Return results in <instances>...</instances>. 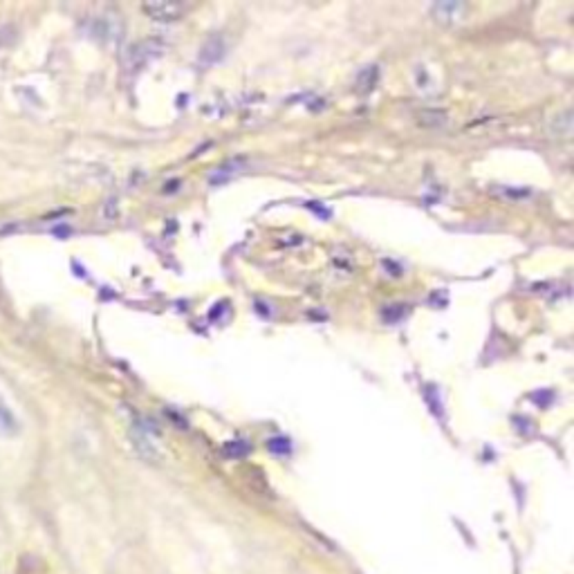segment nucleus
Returning <instances> with one entry per match:
<instances>
[{"label": "nucleus", "instance_id": "9", "mask_svg": "<svg viewBox=\"0 0 574 574\" xmlns=\"http://www.w3.org/2000/svg\"><path fill=\"white\" fill-rule=\"evenodd\" d=\"M420 124H422V126H427V128H440V126L446 124V114H444V112H438V110L424 112L422 117H420Z\"/></svg>", "mask_w": 574, "mask_h": 574}, {"label": "nucleus", "instance_id": "7", "mask_svg": "<svg viewBox=\"0 0 574 574\" xmlns=\"http://www.w3.org/2000/svg\"><path fill=\"white\" fill-rule=\"evenodd\" d=\"M18 433V420L14 418L11 408H7L0 401V435H16Z\"/></svg>", "mask_w": 574, "mask_h": 574}, {"label": "nucleus", "instance_id": "10", "mask_svg": "<svg viewBox=\"0 0 574 574\" xmlns=\"http://www.w3.org/2000/svg\"><path fill=\"white\" fill-rule=\"evenodd\" d=\"M269 446H272L274 451L283 453V451H287V449H290V442H285V440H272V442H269Z\"/></svg>", "mask_w": 574, "mask_h": 574}, {"label": "nucleus", "instance_id": "5", "mask_svg": "<svg viewBox=\"0 0 574 574\" xmlns=\"http://www.w3.org/2000/svg\"><path fill=\"white\" fill-rule=\"evenodd\" d=\"M222 54H225L222 39L220 36H213V39H209V41L204 43V48L200 52V63H204V65L215 63V61L222 59Z\"/></svg>", "mask_w": 574, "mask_h": 574}, {"label": "nucleus", "instance_id": "1", "mask_svg": "<svg viewBox=\"0 0 574 574\" xmlns=\"http://www.w3.org/2000/svg\"><path fill=\"white\" fill-rule=\"evenodd\" d=\"M157 435V429L151 420H137L131 429V440L135 451L140 453L144 460H159L157 446L153 442V438Z\"/></svg>", "mask_w": 574, "mask_h": 574}, {"label": "nucleus", "instance_id": "8", "mask_svg": "<svg viewBox=\"0 0 574 574\" xmlns=\"http://www.w3.org/2000/svg\"><path fill=\"white\" fill-rule=\"evenodd\" d=\"M377 81H380V70H377V67H366V70H361L357 76V88L361 90V93H371V90L377 86Z\"/></svg>", "mask_w": 574, "mask_h": 574}, {"label": "nucleus", "instance_id": "3", "mask_svg": "<svg viewBox=\"0 0 574 574\" xmlns=\"http://www.w3.org/2000/svg\"><path fill=\"white\" fill-rule=\"evenodd\" d=\"M144 11L153 20H162V22H173L178 20L182 14H185V7L178 3H168V0H157V3H148L144 5Z\"/></svg>", "mask_w": 574, "mask_h": 574}, {"label": "nucleus", "instance_id": "6", "mask_svg": "<svg viewBox=\"0 0 574 574\" xmlns=\"http://www.w3.org/2000/svg\"><path fill=\"white\" fill-rule=\"evenodd\" d=\"M547 131L552 137H568L570 131H572V112L570 110H563V112H556V117H552V121H549L547 126Z\"/></svg>", "mask_w": 574, "mask_h": 574}, {"label": "nucleus", "instance_id": "4", "mask_svg": "<svg viewBox=\"0 0 574 574\" xmlns=\"http://www.w3.org/2000/svg\"><path fill=\"white\" fill-rule=\"evenodd\" d=\"M467 11V5L462 3H438L431 7V14L440 22H458Z\"/></svg>", "mask_w": 574, "mask_h": 574}, {"label": "nucleus", "instance_id": "2", "mask_svg": "<svg viewBox=\"0 0 574 574\" xmlns=\"http://www.w3.org/2000/svg\"><path fill=\"white\" fill-rule=\"evenodd\" d=\"M162 50H164V43H159L157 39L137 43L128 52V56H126V63H128V67L135 72V70H140L142 65H146L148 61H153L157 54H162Z\"/></svg>", "mask_w": 574, "mask_h": 574}]
</instances>
